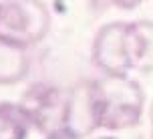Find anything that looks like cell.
<instances>
[{
  "mask_svg": "<svg viewBox=\"0 0 153 139\" xmlns=\"http://www.w3.org/2000/svg\"><path fill=\"white\" fill-rule=\"evenodd\" d=\"M30 46L0 34V85H16L30 73Z\"/></svg>",
  "mask_w": 153,
  "mask_h": 139,
  "instance_id": "8992f818",
  "label": "cell"
},
{
  "mask_svg": "<svg viewBox=\"0 0 153 139\" xmlns=\"http://www.w3.org/2000/svg\"><path fill=\"white\" fill-rule=\"evenodd\" d=\"M93 139H117V137H111V135H103V137H93Z\"/></svg>",
  "mask_w": 153,
  "mask_h": 139,
  "instance_id": "8fae6325",
  "label": "cell"
},
{
  "mask_svg": "<svg viewBox=\"0 0 153 139\" xmlns=\"http://www.w3.org/2000/svg\"><path fill=\"white\" fill-rule=\"evenodd\" d=\"M145 0H91L93 10H107V8H117V10H135L141 6Z\"/></svg>",
  "mask_w": 153,
  "mask_h": 139,
  "instance_id": "9c48e42d",
  "label": "cell"
},
{
  "mask_svg": "<svg viewBox=\"0 0 153 139\" xmlns=\"http://www.w3.org/2000/svg\"><path fill=\"white\" fill-rule=\"evenodd\" d=\"M65 127H69L79 139L89 137L95 129H99L91 95V81H83L69 91V107H67Z\"/></svg>",
  "mask_w": 153,
  "mask_h": 139,
  "instance_id": "5b68a950",
  "label": "cell"
},
{
  "mask_svg": "<svg viewBox=\"0 0 153 139\" xmlns=\"http://www.w3.org/2000/svg\"><path fill=\"white\" fill-rule=\"evenodd\" d=\"M131 69L153 73V20H135L127 24Z\"/></svg>",
  "mask_w": 153,
  "mask_h": 139,
  "instance_id": "52a82bcc",
  "label": "cell"
},
{
  "mask_svg": "<svg viewBox=\"0 0 153 139\" xmlns=\"http://www.w3.org/2000/svg\"><path fill=\"white\" fill-rule=\"evenodd\" d=\"M30 127L32 123L20 103H0V139H26Z\"/></svg>",
  "mask_w": 153,
  "mask_h": 139,
  "instance_id": "ba28073f",
  "label": "cell"
},
{
  "mask_svg": "<svg viewBox=\"0 0 153 139\" xmlns=\"http://www.w3.org/2000/svg\"><path fill=\"white\" fill-rule=\"evenodd\" d=\"M51 30V12L42 0H2L0 34L24 46H34Z\"/></svg>",
  "mask_w": 153,
  "mask_h": 139,
  "instance_id": "7a4b0ae2",
  "label": "cell"
},
{
  "mask_svg": "<svg viewBox=\"0 0 153 139\" xmlns=\"http://www.w3.org/2000/svg\"><path fill=\"white\" fill-rule=\"evenodd\" d=\"M127 24L121 20L103 24L93 39L91 61L103 75H127L133 71L127 46Z\"/></svg>",
  "mask_w": 153,
  "mask_h": 139,
  "instance_id": "277c9868",
  "label": "cell"
},
{
  "mask_svg": "<svg viewBox=\"0 0 153 139\" xmlns=\"http://www.w3.org/2000/svg\"><path fill=\"white\" fill-rule=\"evenodd\" d=\"M20 105L26 111L32 127L42 135L65 127L67 121V107H69V91H62L61 87L38 81L32 83L24 91Z\"/></svg>",
  "mask_w": 153,
  "mask_h": 139,
  "instance_id": "3957f363",
  "label": "cell"
},
{
  "mask_svg": "<svg viewBox=\"0 0 153 139\" xmlns=\"http://www.w3.org/2000/svg\"><path fill=\"white\" fill-rule=\"evenodd\" d=\"M91 95L99 129L121 131L141 121L145 95L129 75H103L91 81Z\"/></svg>",
  "mask_w": 153,
  "mask_h": 139,
  "instance_id": "6da1fadb",
  "label": "cell"
},
{
  "mask_svg": "<svg viewBox=\"0 0 153 139\" xmlns=\"http://www.w3.org/2000/svg\"><path fill=\"white\" fill-rule=\"evenodd\" d=\"M45 139H79V137L71 131L69 127H59V129L51 131L48 135H45Z\"/></svg>",
  "mask_w": 153,
  "mask_h": 139,
  "instance_id": "30bf717a",
  "label": "cell"
}]
</instances>
